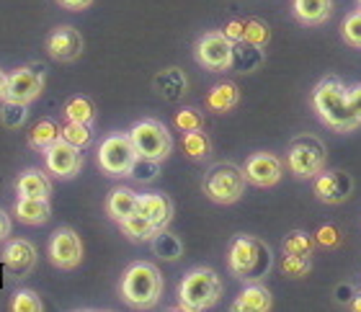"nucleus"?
<instances>
[{
    "mask_svg": "<svg viewBox=\"0 0 361 312\" xmlns=\"http://www.w3.org/2000/svg\"><path fill=\"white\" fill-rule=\"evenodd\" d=\"M137 196H140V194H135V191L127 189V186L114 189L111 194H109V199H106V214H109L111 220L121 222L124 217L137 212Z\"/></svg>",
    "mask_w": 361,
    "mask_h": 312,
    "instance_id": "24",
    "label": "nucleus"
},
{
    "mask_svg": "<svg viewBox=\"0 0 361 312\" xmlns=\"http://www.w3.org/2000/svg\"><path fill=\"white\" fill-rule=\"evenodd\" d=\"M119 292L121 299L135 310L155 307L163 294V274L158 271V266H152L147 261H137L121 276Z\"/></svg>",
    "mask_w": 361,
    "mask_h": 312,
    "instance_id": "2",
    "label": "nucleus"
},
{
    "mask_svg": "<svg viewBox=\"0 0 361 312\" xmlns=\"http://www.w3.org/2000/svg\"><path fill=\"white\" fill-rule=\"evenodd\" d=\"M160 175V160H150L137 155L135 166L129 170V178H135L137 183H152Z\"/></svg>",
    "mask_w": 361,
    "mask_h": 312,
    "instance_id": "34",
    "label": "nucleus"
},
{
    "mask_svg": "<svg viewBox=\"0 0 361 312\" xmlns=\"http://www.w3.org/2000/svg\"><path fill=\"white\" fill-rule=\"evenodd\" d=\"M222 31H225V37L230 39V42H243V31H245V21H230Z\"/></svg>",
    "mask_w": 361,
    "mask_h": 312,
    "instance_id": "41",
    "label": "nucleus"
},
{
    "mask_svg": "<svg viewBox=\"0 0 361 312\" xmlns=\"http://www.w3.org/2000/svg\"><path fill=\"white\" fill-rule=\"evenodd\" d=\"M60 137L65 139V142H70V145H75V147H80V150H85V147L90 145V139H93V132H90V124L68 122L60 130Z\"/></svg>",
    "mask_w": 361,
    "mask_h": 312,
    "instance_id": "33",
    "label": "nucleus"
},
{
    "mask_svg": "<svg viewBox=\"0 0 361 312\" xmlns=\"http://www.w3.org/2000/svg\"><path fill=\"white\" fill-rule=\"evenodd\" d=\"M245 183L248 178L243 168H238L235 163H217L207 170L202 189L217 204H235L245 194Z\"/></svg>",
    "mask_w": 361,
    "mask_h": 312,
    "instance_id": "5",
    "label": "nucleus"
},
{
    "mask_svg": "<svg viewBox=\"0 0 361 312\" xmlns=\"http://www.w3.org/2000/svg\"><path fill=\"white\" fill-rule=\"evenodd\" d=\"M44 68H18L8 75V88L3 101H16V104H26L37 101L44 93Z\"/></svg>",
    "mask_w": 361,
    "mask_h": 312,
    "instance_id": "11",
    "label": "nucleus"
},
{
    "mask_svg": "<svg viewBox=\"0 0 361 312\" xmlns=\"http://www.w3.org/2000/svg\"><path fill=\"white\" fill-rule=\"evenodd\" d=\"M150 243H152V253H155L160 261H178L180 256H183V243H180L173 232H168V227L158 230V232L152 235Z\"/></svg>",
    "mask_w": 361,
    "mask_h": 312,
    "instance_id": "27",
    "label": "nucleus"
},
{
    "mask_svg": "<svg viewBox=\"0 0 361 312\" xmlns=\"http://www.w3.org/2000/svg\"><path fill=\"white\" fill-rule=\"evenodd\" d=\"M341 34H343L348 44L361 49V11H354V13L346 15V21L341 26Z\"/></svg>",
    "mask_w": 361,
    "mask_h": 312,
    "instance_id": "39",
    "label": "nucleus"
},
{
    "mask_svg": "<svg viewBox=\"0 0 361 312\" xmlns=\"http://www.w3.org/2000/svg\"><path fill=\"white\" fill-rule=\"evenodd\" d=\"M222 297V282L212 268H191L178 287V307L186 312H202L217 305Z\"/></svg>",
    "mask_w": 361,
    "mask_h": 312,
    "instance_id": "4",
    "label": "nucleus"
},
{
    "mask_svg": "<svg viewBox=\"0 0 361 312\" xmlns=\"http://www.w3.org/2000/svg\"><path fill=\"white\" fill-rule=\"evenodd\" d=\"M359 6H361V0H359Z\"/></svg>",
    "mask_w": 361,
    "mask_h": 312,
    "instance_id": "48",
    "label": "nucleus"
},
{
    "mask_svg": "<svg viewBox=\"0 0 361 312\" xmlns=\"http://www.w3.org/2000/svg\"><path fill=\"white\" fill-rule=\"evenodd\" d=\"M274 299H271V292L266 289L264 284L250 282L245 289L238 294V299L233 302V310L238 312H266L271 310Z\"/></svg>",
    "mask_w": 361,
    "mask_h": 312,
    "instance_id": "20",
    "label": "nucleus"
},
{
    "mask_svg": "<svg viewBox=\"0 0 361 312\" xmlns=\"http://www.w3.org/2000/svg\"><path fill=\"white\" fill-rule=\"evenodd\" d=\"M11 310L13 312H42L44 310V302L34 289H21L13 294V302H11Z\"/></svg>",
    "mask_w": 361,
    "mask_h": 312,
    "instance_id": "37",
    "label": "nucleus"
},
{
    "mask_svg": "<svg viewBox=\"0 0 361 312\" xmlns=\"http://www.w3.org/2000/svg\"><path fill=\"white\" fill-rule=\"evenodd\" d=\"M6 88H8V73L0 70V101L6 99Z\"/></svg>",
    "mask_w": 361,
    "mask_h": 312,
    "instance_id": "46",
    "label": "nucleus"
},
{
    "mask_svg": "<svg viewBox=\"0 0 361 312\" xmlns=\"http://www.w3.org/2000/svg\"><path fill=\"white\" fill-rule=\"evenodd\" d=\"M57 3L68 11H85V8L93 6V0H57Z\"/></svg>",
    "mask_w": 361,
    "mask_h": 312,
    "instance_id": "44",
    "label": "nucleus"
},
{
    "mask_svg": "<svg viewBox=\"0 0 361 312\" xmlns=\"http://www.w3.org/2000/svg\"><path fill=\"white\" fill-rule=\"evenodd\" d=\"M13 212L23 225H44V222H49V217H52V206H49V199L18 196Z\"/></svg>",
    "mask_w": 361,
    "mask_h": 312,
    "instance_id": "22",
    "label": "nucleus"
},
{
    "mask_svg": "<svg viewBox=\"0 0 361 312\" xmlns=\"http://www.w3.org/2000/svg\"><path fill=\"white\" fill-rule=\"evenodd\" d=\"M137 212L142 214L145 220H150L155 230H166L173 220V201L166 194H140Z\"/></svg>",
    "mask_w": 361,
    "mask_h": 312,
    "instance_id": "17",
    "label": "nucleus"
},
{
    "mask_svg": "<svg viewBox=\"0 0 361 312\" xmlns=\"http://www.w3.org/2000/svg\"><path fill=\"white\" fill-rule=\"evenodd\" d=\"M354 191V178L343 170H323L317 173L315 196L323 204H343Z\"/></svg>",
    "mask_w": 361,
    "mask_h": 312,
    "instance_id": "15",
    "label": "nucleus"
},
{
    "mask_svg": "<svg viewBox=\"0 0 361 312\" xmlns=\"http://www.w3.org/2000/svg\"><path fill=\"white\" fill-rule=\"evenodd\" d=\"M49 261L62 271H73L80 266L83 261V240L73 227H60L54 230V235L49 237Z\"/></svg>",
    "mask_w": 361,
    "mask_h": 312,
    "instance_id": "10",
    "label": "nucleus"
},
{
    "mask_svg": "<svg viewBox=\"0 0 361 312\" xmlns=\"http://www.w3.org/2000/svg\"><path fill=\"white\" fill-rule=\"evenodd\" d=\"M11 230H13V222H11V217H8V214L0 209V243H3V240H8Z\"/></svg>",
    "mask_w": 361,
    "mask_h": 312,
    "instance_id": "45",
    "label": "nucleus"
},
{
    "mask_svg": "<svg viewBox=\"0 0 361 312\" xmlns=\"http://www.w3.org/2000/svg\"><path fill=\"white\" fill-rule=\"evenodd\" d=\"M173 124H176V130H180V132H194V130H202L204 127V116H202L199 108L186 106L176 114Z\"/></svg>",
    "mask_w": 361,
    "mask_h": 312,
    "instance_id": "38",
    "label": "nucleus"
},
{
    "mask_svg": "<svg viewBox=\"0 0 361 312\" xmlns=\"http://www.w3.org/2000/svg\"><path fill=\"white\" fill-rule=\"evenodd\" d=\"M65 119L68 122H80V124H93L96 122V104L85 96H73V99L65 104Z\"/></svg>",
    "mask_w": 361,
    "mask_h": 312,
    "instance_id": "29",
    "label": "nucleus"
},
{
    "mask_svg": "<svg viewBox=\"0 0 361 312\" xmlns=\"http://www.w3.org/2000/svg\"><path fill=\"white\" fill-rule=\"evenodd\" d=\"M348 106H351V111L361 119V85H356V88L348 91Z\"/></svg>",
    "mask_w": 361,
    "mask_h": 312,
    "instance_id": "43",
    "label": "nucleus"
},
{
    "mask_svg": "<svg viewBox=\"0 0 361 312\" xmlns=\"http://www.w3.org/2000/svg\"><path fill=\"white\" fill-rule=\"evenodd\" d=\"M16 191L18 196H31V199H49L52 196V181L49 175L37 170V168H29L18 175L16 181Z\"/></svg>",
    "mask_w": 361,
    "mask_h": 312,
    "instance_id": "21",
    "label": "nucleus"
},
{
    "mask_svg": "<svg viewBox=\"0 0 361 312\" xmlns=\"http://www.w3.org/2000/svg\"><path fill=\"white\" fill-rule=\"evenodd\" d=\"M238 101H240V91H238V85L235 83H219L214 85L207 96V108L214 111V114H227V111H233L238 106Z\"/></svg>",
    "mask_w": 361,
    "mask_h": 312,
    "instance_id": "25",
    "label": "nucleus"
},
{
    "mask_svg": "<svg viewBox=\"0 0 361 312\" xmlns=\"http://www.w3.org/2000/svg\"><path fill=\"white\" fill-rule=\"evenodd\" d=\"M3 266L11 276L16 279H23L29 276L37 266V245L31 240H23V237H16L3 248Z\"/></svg>",
    "mask_w": 361,
    "mask_h": 312,
    "instance_id": "14",
    "label": "nucleus"
},
{
    "mask_svg": "<svg viewBox=\"0 0 361 312\" xmlns=\"http://www.w3.org/2000/svg\"><path fill=\"white\" fill-rule=\"evenodd\" d=\"M196 62L212 73H225L233 62V42L225 37V31H207L194 46Z\"/></svg>",
    "mask_w": 361,
    "mask_h": 312,
    "instance_id": "9",
    "label": "nucleus"
},
{
    "mask_svg": "<svg viewBox=\"0 0 361 312\" xmlns=\"http://www.w3.org/2000/svg\"><path fill=\"white\" fill-rule=\"evenodd\" d=\"M129 139L135 145L137 155L150 160H163L173 153V137L168 132L166 124H160L158 119H145V122H137L129 132Z\"/></svg>",
    "mask_w": 361,
    "mask_h": 312,
    "instance_id": "6",
    "label": "nucleus"
},
{
    "mask_svg": "<svg viewBox=\"0 0 361 312\" xmlns=\"http://www.w3.org/2000/svg\"><path fill=\"white\" fill-rule=\"evenodd\" d=\"M284 253H292V256H312L317 248L315 237L307 235V232H302V230H292L289 235L284 237Z\"/></svg>",
    "mask_w": 361,
    "mask_h": 312,
    "instance_id": "31",
    "label": "nucleus"
},
{
    "mask_svg": "<svg viewBox=\"0 0 361 312\" xmlns=\"http://www.w3.org/2000/svg\"><path fill=\"white\" fill-rule=\"evenodd\" d=\"M266 54L264 46H256L250 42H233V62H230V70L240 73V75H248V73H256L261 65H264Z\"/></svg>",
    "mask_w": 361,
    "mask_h": 312,
    "instance_id": "19",
    "label": "nucleus"
},
{
    "mask_svg": "<svg viewBox=\"0 0 361 312\" xmlns=\"http://www.w3.org/2000/svg\"><path fill=\"white\" fill-rule=\"evenodd\" d=\"M60 124L54 119H39L29 132V145L37 150V153H44L47 147L60 139Z\"/></svg>",
    "mask_w": 361,
    "mask_h": 312,
    "instance_id": "26",
    "label": "nucleus"
},
{
    "mask_svg": "<svg viewBox=\"0 0 361 312\" xmlns=\"http://www.w3.org/2000/svg\"><path fill=\"white\" fill-rule=\"evenodd\" d=\"M292 6L297 21H302L305 26H317L331 18L333 0H292Z\"/></svg>",
    "mask_w": 361,
    "mask_h": 312,
    "instance_id": "23",
    "label": "nucleus"
},
{
    "mask_svg": "<svg viewBox=\"0 0 361 312\" xmlns=\"http://www.w3.org/2000/svg\"><path fill=\"white\" fill-rule=\"evenodd\" d=\"M281 160L271 153H256L250 155L248 163H245V178H248L253 186H261V189H269V186H276L281 181Z\"/></svg>",
    "mask_w": 361,
    "mask_h": 312,
    "instance_id": "16",
    "label": "nucleus"
},
{
    "mask_svg": "<svg viewBox=\"0 0 361 312\" xmlns=\"http://www.w3.org/2000/svg\"><path fill=\"white\" fill-rule=\"evenodd\" d=\"M44 163L47 170L54 173L57 178H75L80 170H83V150L75 145H70L65 139H57L44 150Z\"/></svg>",
    "mask_w": 361,
    "mask_h": 312,
    "instance_id": "12",
    "label": "nucleus"
},
{
    "mask_svg": "<svg viewBox=\"0 0 361 312\" xmlns=\"http://www.w3.org/2000/svg\"><path fill=\"white\" fill-rule=\"evenodd\" d=\"M312 106H315L317 116H320L328 127H333V130H338V132H351L361 124V119L351 111V106H348V91L343 88V83H341L336 75L323 77V80L315 85Z\"/></svg>",
    "mask_w": 361,
    "mask_h": 312,
    "instance_id": "1",
    "label": "nucleus"
},
{
    "mask_svg": "<svg viewBox=\"0 0 361 312\" xmlns=\"http://www.w3.org/2000/svg\"><path fill=\"white\" fill-rule=\"evenodd\" d=\"M83 34L73 26H57L47 37V54L57 62H75L83 54Z\"/></svg>",
    "mask_w": 361,
    "mask_h": 312,
    "instance_id": "13",
    "label": "nucleus"
},
{
    "mask_svg": "<svg viewBox=\"0 0 361 312\" xmlns=\"http://www.w3.org/2000/svg\"><path fill=\"white\" fill-rule=\"evenodd\" d=\"M137 160V150L132 145L129 135H109L98 145V166L106 175L114 178H127Z\"/></svg>",
    "mask_w": 361,
    "mask_h": 312,
    "instance_id": "8",
    "label": "nucleus"
},
{
    "mask_svg": "<svg viewBox=\"0 0 361 312\" xmlns=\"http://www.w3.org/2000/svg\"><path fill=\"white\" fill-rule=\"evenodd\" d=\"M325 145L317 137H297L289 145V155H286V163H289V170H292L297 178L307 181V178H317V173L325 170Z\"/></svg>",
    "mask_w": 361,
    "mask_h": 312,
    "instance_id": "7",
    "label": "nucleus"
},
{
    "mask_svg": "<svg viewBox=\"0 0 361 312\" xmlns=\"http://www.w3.org/2000/svg\"><path fill=\"white\" fill-rule=\"evenodd\" d=\"M119 225H121V232H124L129 240H135V243H147V240H152V235L158 232V230H155V225H152L150 220H145L140 212L124 217Z\"/></svg>",
    "mask_w": 361,
    "mask_h": 312,
    "instance_id": "28",
    "label": "nucleus"
},
{
    "mask_svg": "<svg viewBox=\"0 0 361 312\" xmlns=\"http://www.w3.org/2000/svg\"><path fill=\"white\" fill-rule=\"evenodd\" d=\"M271 39V29L269 23L261 21V18H248L245 21V31H243V42H250L256 46H266Z\"/></svg>",
    "mask_w": 361,
    "mask_h": 312,
    "instance_id": "36",
    "label": "nucleus"
},
{
    "mask_svg": "<svg viewBox=\"0 0 361 312\" xmlns=\"http://www.w3.org/2000/svg\"><path fill=\"white\" fill-rule=\"evenodd\" d=\"M227 263H230V271L243 282H261L274 266V256H271V248L264 240L250 235H238L230 245Z\"/></svg>",
    "mask_w": 361,
    "mask_h": 312,
    "instance_id": "3",
    "label": "nucleus"
},
{
    "mask_svg": "<svg viewBox=\"0 0 361 312\" xmlns=\"http://www.w3.org/2000/svg\"><path fill=\"white\" fill-rule=\"evenodd\" d=\"M354 297H356V292H354V287H351V284H338V287H336V299H338V302H354Z\"/></svg>",
    "mask_w": 361,
    "mask_h": 312,
    "instance_id": "42",
    "label": "nucleus"
},
{
    "mask_svg": "<svg viewBox=\"0 0 361 312\" xmlns=\"http://www.w3.org/2000/svg\"><path fill=\"white\" fill-rule=\"evenodd\" d=\"M152 88L160 99L166 101H180L188 91V77L180 68H166L152 77Z\"/></svg>",
    "mask_w": 361,
    "mask_h": 312,
    "instance_id": "18",
    "label": "nucleus"
},
{
    "mask_svg": "<svg viewBox=\"0 0 361 312\" xmlns=\"http://www.w3.org/2000/svg\"><path fill=\"white\" fill-rule=\"evenodd\" d=\"M312 268V261L310 256H292V253H284L281 258V274L289 276V279H305Z\"/></svg>",
    "mask_w": 361,
    "mask_h": 312,
    "instance_id": "35",
    "label": "nucleus"
},
{
    "mask_svg": "<svg viewBox=\"0 0 361 312\" xmlns=\"http://www.w3.org/2000/svg\"><path fill=\"white\" fill-rule=\"evenodd\" d=\"M183 153L191 160H204L212 153V139L202 130L183 132Z\"/></svg>",
    "mask_w": 361,
    "mask_h": 312,
    "instance_id": "30",
    "label": "nucleus"
},
{
    "mask_svg": "<svg viewBox=\"0 0 361 312\" xmlns=\"http://www.w3.org/2000/svg\"><path fill=\"white\" fill-rule=\"evenodd\" d=\"M26 116H29L26 104H16V101L0 104V127H6V130H21Z\"/></svg>",
    "mask_w": 361,
    "mask_h": 312,
    "instance_id": "32",
    "label": "nucleus"
},
{
    "mask_svg": "<svg viewBox=\"0 0 361 312\" xmlns=\"http://www.w3.org/2000/svg\"><path fill=\"white\" fill-rule=\"evenodd\" d=\"M351 307H354L356 312H361V294H356L354 302H351Z\"/></svg>",
    "mask_w": 361,
    "mask_h": 312,
    "instance_id": "47",
    "label": "nucleus"
},
{
    "mask_svg": "<svg viewBox=\"0 0 361 312\" xmlns=\"http://www.w3.org/2000/svg\"><path fill=\"white\" fill-rule=\"evenodd\" d=\"M315 243H317V245H323V248H336V245L341 243V235H338V230L333 227V225H323V227L317 230V235H315Z\"/></svg>",
    "mask_w": 361,
    "mask_h": 312,
    "instance_id": "40",
    "label": "nucleus"
}]
</instances>
